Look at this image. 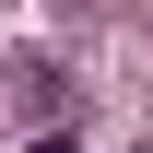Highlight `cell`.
Segmentation results:
<instances>
[{"instance_id": "cell-1", "label": "cell", "mask_w": 153, "mask_h": 153, "mask_svg": "<svg viewBox=\"0 0 153 153\" xmlns=\"http://www.w3.org/2000/svg\"><path fill=\"white\" fill-rule=\"evenodd\" d=\"M24 153H71V141H24Z\"/></svg>"}]
</instances>
